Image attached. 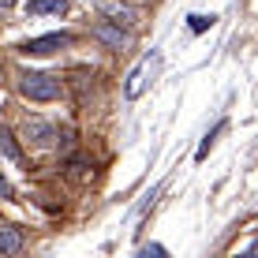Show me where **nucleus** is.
I'll return each instance as SVG.
<instances>
[{"label":"nucleus","mask_w":258,"mask_h":258,"mask_svg":"<svg viewBox=\"0 0 258 258\" xmlns=\"http://www.w3.org/2000/svg\"><path fill=\"white\" fill-rule=\"evenodd\" d=\"M157 68H161V52H146V56L139 60L135 68H131V75H127V83H123V94L135 101V97L150 86V79L157 75Z\"/></svg>","instance_id":"2"},{"label":"nucleus","mask_w":258,"mask_h":258,"mask_svg":"<svg viewBox=\"0 0 258 258\" xmlns=\"http://www.w3.org/2000/svg\"><path fill=\"white\" fill-rule=\"evenodd\" d=\"M221 131H225V123H217V127H213V131H210V135H206V139H202V146H199V154H195V157H199V161H202V157H206V154H210V146H213V139H217V135H221Z\"/></svg>","instance_id":"10"},{"label":"nucleus","mask_w":258,"mask_h":258,"mask_svg":"<svg viewBox=\"0 0 258 258\" xmlns=\"http://www.w3.org/2000/svg\"><path fill=\"white\" fill-rule=\"evenodd\" d=\"M19 94L30 101H52V97H60V79L45 75V71H26L19 79Z\"/></svg>","instance_id":"1"},{"label":"nucleus","mask_w":258,"mask_h":258,"mask_svg":"<svg viewBox=\"0 0 258 258\" xmlns=\"http://www.w3.org/2000/svg\"><path fill=\"white\" fill-rule=\"evenodd\" d=\"M15 4V0H0V12H8V8H12Z\"/></svg>","instance_id":"14"},{"label":"nucleus","mask_w":258,"mask_h":258,"mask_svg":"<svg viewBox=\"0 0 258 258\" xmlns=\"http://www.w3.org/2000/svg\"><path fill=\"white\" fill-rule=\"evenodd\" d=\"M8 195H12V187H8V180L0 176V199H8Z\"/></svg>","instance_id":"13"},{"label":"nucleus","mask_w":258,"mask_h":258,"mask_svg":"<svg viewBox=\"0 0 258 258\" xmlns=\"http://www.w3.org/2000/svg\"><path fill=\"white\" fill-rule=\"evenodd\" d=\"M105 15H109V23H116V26H135V8H127V4H105L101 8Z\"/></svg>","instance_id":"5"},{"label":"nucleus","mask_w":258,"mask_h":258,"mask_svg":"<svg viewBox=\"0 0 258 258\" xmlns=\"http://www.w3.org/2000/svg\"><path fill=\"white\" fill-rule=\"evenodd\" d=\"M15 251H23V232L0 225V254H15Z\"/></svg>","instance_id":"7"},{"label":"nucleus","mask_w":258,"mask_h":258,"mask_svg":"<svg viewBox=\"0 0 258 258\" xmlns=\"http://www.w3.org/2000/svg\"><path fill=\"white\" fill-rule=\"evenodd\" d=\"M64 45H71V34H45V38L26 41L23 52H30V56H49V52H56V49H64Z\"/></svg>","instance_id":"3"},{"label":"nucleus","mask_w":258,"mask_h":258,"mask_svg":"<svg viewBox=\"0 0 258 258\" xmlns=\"http://www.w3.org/2000/svg\"><path fill=\"white\" fill-rule=\"evenodd\" d=\"M0 154H4V157H8V161H19V157H23V150H19V146H15V139H12V131H4V127H0Z\"/></svg>","instance_id":"9"},{"label":"nucleus","mask_w":258,"mask_h":258,"mask_svg":"<svg viewBox=\"0 0 258 258\" xmlns=\"http://www.w3.org/2000/svg\"><path fill=\"white\" fill-rule=\"evenodd\" d=\"M142 258H150V254H165V247H157V243H150V247H142V251H139Z\"/></svg>","instance_id":"12"},{"label":"nucleus","mask_w":258,"mask_h":258,"mask_svg":"<svg viewBox=\"0 0 258 258\" xmlns=\"http://www.w3.org/2000/svg\"><path fill=\"white\" fill-rule=\"evenodd\" d=\"M26 139L38 142V146H49V142H52V127L45 120H26Z\"/></svg>","instance_id":"8"},{"label":"nucleus","mask_w":258,"mask_h":258,"mask_svg":"<svg viewBox=\"0 0 258 258\" xmlns=\"http://www.w3.org/2000/svg\"><path fill=\"white\" fill-rule=\"evenodd\" d=\"M26 12L30 15H68V0H30Z\"/></svg>","instance_id":"6"},{"label":"nucleus","mask_w":258,"mask_h":258,"mask_svg":"<svg viewBox=\"0 0 258 258\" xmlns=\"http://www.w3.org/2000/svg\"><path fill=\"white\" fill-rule=\"evenodd\" d=\"M94 34L105 41V45H112V49H123V45H127V34H123L116 23H97V26H94Z\"/></svg>","instance_id":"4"},{"label":"nucleus","mask_w":258,"mask_h":258,"mask_svg":"<svg viewBox=\"0 0 258 258\" xmlns=\"http://www.w3.org/2000/svg\"><path fill=\"white\" fill-rule=\"evenodd\" d=\"M210 23H213V15H191V30H195V34H202Z\"/></svg>","instance_id":"11"}]
</instances>
